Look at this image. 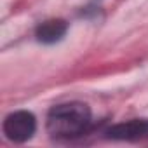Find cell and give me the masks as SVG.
<instances>
[{"label":"cell","mask_w":148,"mask_h":148,"mask_svg":"<svg viewBox=\"0 0 148 148\" xmlns=\"http://www.w3.org/2000/svg\"><path fill=\"white\" fill-rule=\"evenodd\" d=\"M66 32H68V23L64 19L54 18L40 23L35 30V37L42 44H56L66 35Z\"/></svg>","instance_id":"277c9868"},{"label":"cell","mask_w":148,"mask_h":148,"mask_svg":"<svg viewBox=\"0 0 148 148\" xmlns=\"http://www.w3.org/2000/svg\"><path fill=\"white\" fill-rule=\"evenodd\" d=\"M37 131V120L32 112L18 110L5 117L4 120V134L7 139L14 143H25L28 141Z\"/></svg>","instance_id":"7a4b0ae2"},{"label":"cell","mask_w":148,"mask_h":148,"mask_svg":"<svg viewBox=\"0 0 148 148\" xmlns=\"http://www.w3.org/2000/svg\"><path fill=\"white\" fill-rule=\"evenodd\" d=\"M108 139L115 141H141L148 139V119H132L115 124L105 131Z\"/></svg>","instance_id":"3957f363"},{"label":"cell","mask_w":148,"mask_h":148,"mask_svg":"<svg viewBox=\"0 0 148 148\" xmlns=\"http://www.w3.org/2000/svg\"><path fill=\"white\" fill-rule=\"evenodd\" d=\"M91 108L80 101L56 105L45 119L47 132L56 139H73L82 136L91 125Z\"/></svg>","instance_id":"6da1fadb"}]
</instances>
